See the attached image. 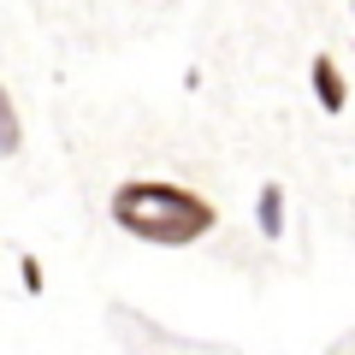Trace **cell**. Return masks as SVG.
I'll return each mask as SVG.
<instances>
[{
  "mask_svg": "<svg viewBox=\"0 0 355 355\" xmlns=\"http://www.w3.org/2000/svg\"><path fill=\"white\" fill-rule=\"evenodd\" d=\"M107 219L148 249H190L219 225V207L172 178H130L107 196Z\"/></svg>",
  "mask_w": 355,
  "mask_h": 355,
  "instance_id": "cell-1",
  "label": "cell"
},
{
  "mask_svg": "<svg viewBox=\"0 0 355 355\" xmlns=\"http://www.w3.org/2000/svg\"><path fill=\"white\" fill-rule=\"evenodd\" d=\"M308 89H314V107L331 113V119L349 107V83H343V71H338L331 53H314V60H308Z\"/></svg>",
  "mask_w": 355,
  "mask_h": 355,
  "instance_id": "cell-2",
  "label": "cell"
},
{
  "mask_svg": "<svg viewBox=\"0 0 355 355\" xmlns=\"http://www.w3.org/2000/svg\"><path fill=\"white\" fill-rule=\"evenodd\" d=\"M284 219H291V196H284L279 178H266L254 190V231H261V243H284Z\"/></svg>",
  "mask_w": 355,
  "mask_h": 355,
  "instance_id": "cell-3",
  "label": "cell"
},
{
  "mask_svg": "<svg viewBox=\"0 0 355 355\" xmlns=\"http://www.w3.org/2000/svg\"><path fill=\"white\" fill-rule=\"evenodd\" d=\"M18 154H24V119H18L12 95L0 83V160H18Z\"/></svg>",
  "mask_w": 355,
  "mask_h": 355,
  "instance_id": "cell-4",
  "label": "cell"
},
{
  "mask_svg": "<svg viewBox=\"0 0 355 355\" xmlns=\"http://www.w3.org/2000/svg\"><path fill=\"white\" fill-rule=\"evenodd\" d=\"M18 284H24V296H42V291H48V272H42L36 254H18Z\"/></svg>",
  "mask_w": 355,
  "mask_h": 355,
  "instance_id": "cell-5",
  "label": "cell"
},
{
  "mask_svg": "<svg viewBox=\"0 0 355 355\" xmlns=\"http://www.w3.org/2000/svg\"><path fill=\"white\" fill-rule=\"evenodd\" d=\"M349 6H355V0H349Z\"/></svg>",
  "mask_w": 355,
  "mask_h": 355,
  "instance_id": "cell-6",
  "label": "cell"
}]
</instances>
